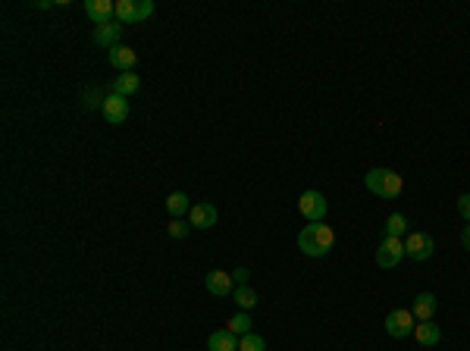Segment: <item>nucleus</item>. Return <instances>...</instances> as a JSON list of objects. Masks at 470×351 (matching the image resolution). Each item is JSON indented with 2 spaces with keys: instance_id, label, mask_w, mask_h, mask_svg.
<instances>
[{
  "instance_id": "17",
  "label": "nucleus",
  "mask_w": 470,
  "mask_h": 351,
  "mask_svg": "<svg viewBox=\"0 0 470 351\" xmlns=\"http://www.w3.org/2000/svg\"><path fill=\"white\" fill-rule=\"evenodd\" d=\"M138 88H141V79H138L135 73H119L113 79V95H119V97L138 95Z\"/></svg>"
},
{
  "instance_id": "10",
  "label": "nucleus",
  "mask_w": 470,
  "mask_h": 351,
  "mask_svg": "<svg viewBox=\"0 0 470 351\" xmlns=\"http://www.w3.org/2000/svg\"><path fill=\"white\" fill-rule=\"evenodd\" d=\"M104 120L110 126H123L129 120V101L119 95H107V104H104Z\"/></svg>"
},
{
  "instance_id": "27",
  "label": "nucleus",
  "mask_w": 470,
  "mask_h": 351,
  "mask_svg": "<svg viewBox=\"0 0 470 351\" xmlns=\"http://www.w3.org/2000/svg\"><path fill=\"white\" fill-rule=\"evenodd\" d=\"M461 245H464V248L470 251V223L464 226V232H461Z\"/></svg>"
},
{
  "instance_id": "25",
  "label": "nucleus",
  "mask_w": 470,
  "mask_h": 351,
  "mask_svg": "<svg viewBox=\"0 0 470 351\" xmlns=\"http://www.w3.org/2000/svg\"><path fill=\"white\" fill-rule=\"evenodd\" d=\"M458 214H461L464 220L470 223V195H461V198H458Z\"/></svg>"
},
{
  "instance_id": "20",
  "label": "nucleus",
  "mask_w": 470,
  "mask_h": 351,
  "mask_svg": "<svg viewBox=\"0 0 470 351\" xmlns=\"http://www.w3.org/2000/svg\"><path fill=\"white\" fill-rule=\"evenodd\" d=\"M232 298H235V304H239L242 311H251L254 304H257V292L248 289V285H235V289H232Z\"/></svg>"
},
{
  "instance_id": "14",
  "label": "nucleus",
  "mask_w": 470,
  "mask_h": 351,
  "mask_svg": "<svg viewBox=\"0 0 470 351\" xmlns=\"http://www.w3.org/2000/svg\"><path fill=\"white\" fill-rule=\"evenodd\" d=\"M414 339L423 345V348H433V345L442 342V330H439L433 320H423V323L414 326Z\"/></svg>"
},
{
  "instance_id": "2",
  "label": "nucleus",
  "mask_w": 470,
  "mask_h": 351,
  "mask_svg": "<svg viewBox=\"0 0 470 351\" xmlns=\"http://www.w3.org/2000/svg\"><path fill=\"white\" fill-rule=\"evenodd\" d=\"M364 185H367L370 195H376V198H398L404 189V179L395 173V169L380 167V169H370V173L364 176Z\"/></svg>"
},
{
  "instance_id": "24",
  "label": "nucleus",
  "mask_w": 470,
  "mask_h": 351,
  "mask_svg": "<svg viewBox=\"0 0 470 351\" xmlns=\"http://www.w3.org/2000/svg\"><path fill=\"white\" fill-rule=\"evenodd\" d=\"M188 229H191V223H185V220H173V223L166 226V232H170V238H179V242H182V238L188 236Z\"/></svg>"
},
{
  "instance_id": "12",
  "label": "nucleus",
  "mask_w": 470,
  "mask_h": 351,
  "mask_svg": "<svg viewBox=\"0 0 470 351\" xmlns=\"http://www.w3.org/2000/svg\"><path fill=\"white\" fill-rule=\"evenodd\" d=\"M207 292H210L213 298H226L232 295V289H235V283H232V273H223V270H210L204 279Z\"/></svg>"
},
{
  "instance_id": "8",
  "label": "nucleus",
  "mask_w": 470,
  "mask_h": 351,
  "mask_svg": "<svg viewBox=\"0 0 470 351\" xmlns=\"http://www.w3.org/2000/svg\"><path fill=\"white\" fill-rule=\"evenodd\" d=\"M217 220H219V210L213 207L210 201L195 204V207L188 210V223L195 226V229H210V226H217Z\"/></svg>"
},
{
  "instance_id": "19",
  "label": "nucleus",
  "mask_w": 470,
  "mask_h": 351,
  "mask_svg": "<svg viewBox=\"0 0 470 351\" xmlns=\"http://www.w3.org/2000/svg\"><path fill=\"white\" fill-rule=\"evenodd\" d=\"M251 317H248V311H242V314H235V317H229L226 320V330L232 332V336H248V332H251Z\"/></svg>"
},
{
  "instance_id": "15",
  "label": "nucleus",
  "mask_w": 470,
  "mask_h": 351,
  "mask_svg": "<svg viewBox=\"0 0 470 351\" xmlns=\"http://www.w3.org/2000/svg\"><path fill=\"white\" fill-rule=\"evenodd\" d=\"M135 60H138V54L132 48H126V44H119V48L110 50V66L119 69V73H132Z\"/></svg>"
},
{
  "instance_id": "21",
  "label": "nucleus",
  "mask_w": 470,
  "mask_h": 351,
  "mask_svg": "<svg viewBox=\"0 0 470 351\" xmlns=\"http://www.w3.org/2000/svg\"><path fill=\"white\" fill-rule=\"evenodd\" d=\"M404 232H408V216H404V214H389V220H386V236L402 238Z\"/></svg>"
},
{
  "instance_id": "23",
  "label": "nucleus",
  "mask_w": 470,
  "mask_h": 351,
  "mask_svg": "<svg viewBox=\"0 0 470 351\" xmlns=\"http://www.w3.org/2000/svg\"><path fill=\"white\" fill-rule=\"evenodd\" d=\"M239 351H266V339L257 336V332H248V336L239 339Z\"/></svg>"
},
{
  "instance_id": "7",
  "label": "nucleus",
  "mask_w": 470,
  "mask_h": 351,
  "mask_svg": "<svg viewBox=\"0 0 470 351\" xmlns=\"http://www.w3.org/2000/svg\"><path fill=\"white\" fill-rule=\"evenodd\" d=\"M402 260H404V242L402 238L386 236L380 242V248H376V263H380L382 270H395Z\"/></svg>"
},
{
  "instance_id": "11",
  "label": "nucleus",
  "mask_w": 470,
  "mask_h": 351,
  "mask_svg": "<svg viewBox=\"0 0 470 351\" xmlns=\"http://www.w3.org/2000/svg\"><path fill=\"white\" fill-rule=\"evenodd\" d=\"M123 22H110V26H95V44L97 48H119V38H123Z\"/></svg>"
},
{
  "instance_id": "5",
  "label": "nucleus",
  "mask_w": 470,
  "mask_h": 351,
  "mask_svg": "<svg viewBox=\"0 0 470 351\" xmlns=\"http://www.w3.org/2000/svg\"><path fill=\"white\" fill-rule=\"evenodd\" d=\"M433 251H436L433 236H427V232H408V238H404V257L423 263V260L433 257Z\"/></svg>"
},
{
  "instance_id": "9",
  "label": "nucleus",
  "mask_w": 470,
  "mask_h": 351,
  "mask_svg": "<svg viewBox=\"0 0 470 351\" xmlns=\"http://www.w3.org/2000/svg\"><path fill=\"white\" fill-rule=\"evenodd\" d=\"M85 13L95 19V26H110L116 22V3L113 0H85Z\"/></svg>"
},
{
  "instance_id": "18",
  "label": "nucleus",
  "mask_w": 470,
  "mask_h": 351,
  "mask_svg": "<svg viewBox=\"0 0 470 351\" xmlns=\"http://www.w3.org/2000/svg\"><path fill=\"white\" fill-rule=\"evenodd\" d=\"M191 207H195V204L188 201V195H185V191H173V195L166 198V210H170V214H173V220H179V216H185Z\"/></svg>"
},
{
  "instance_id": "4",
  "label": "nucleus",
  "mask_w": 470,
  "mask_h": 351,
  "mask_svg": "<svg viewBox=\"0 0 470 351\" xmlns=\"http://www.w3.org/2000/svg\"><path fill=\"white\" fill-rule=\"evenodd\" d=\"M414 326H417V317L408 311V307H395V311L386 314V332L392 339H408L414 336Z\"/></svg>"
},
{
  "instance_id": "22",
  "label": "nucleus",
  "mask_w": 470,
  "mask_h": 351,
  "mask_svg": "<svg viewBox=\"0 0 470 351\" xmlns=\"http://www.w3.org/2000/svg\"><path fill=\"white\" fill-rule=\"evenodd\" d=\"M82 104H85L88 110H95V107H101V110H104V104H107V95H104V91H101L97 85H95V88H85Z\"/></svg>"
},
{
  "instance_id": "1",
  "label": "nucleus",
  "mask_w": 470,
  "mask_h": 351,
  "mask_svg": "<svg viewBox=\"0 0 470 351\" xmlns=\"http://www.w3.org/2000/svg\"><path fill=\"white\" fill-rule=\"evenodd\" d=\"M335 245V232L323 223H307L298 232V251L307 257H326Z\"/></svg>"
},
{
  "instance_id": "16",
  "label": "nucleus",
  "mask_w": 470,
  "mask_h": 351,
  "mask_svg": "<svg viewBox=\"0 0 470 351\" xmlns=\"http://www.w3.org/2000/svg\"><path fill=\"white\" fill-rule=\"evenodd\" d=\"M207 351H239V336H232L229 330H217L207 339Z\"/></svg>"
},
{
  "instance_id": "13",
  "label": "nucleus",
  "mask_w": 470,
  "mask_h": 351,
  "mask_svg": "<svg viewBox=\"0 0 470 351\" xmlns=\"http://www.w3.org/2000/svg\"><path fill=\"white\" fill-rule=\"evenodd\" d=\"M439 301L433 292H420V295L414 298V307H411V314L417 317V323H423V320H433V314H436Z\"/></svg>"
},
{
  "instance_id": "26",
  "label": "nucleus",
  "mask_w": 470,
  "mask_h": 351,
  "mask_svg": "<svg viewBox=\"0 0 470 351\" xmlns=\"http://www.w3.org/2000/svg\"><path fill=\"white\" fill-rule=\"evenodd\" d=\"M232 283H235V285H248V270H245V267H239V270L232 273Z\"/></svg>"
},
{
  "instance_id": "6",
  "label": "nucleus",
  "mask_w": 470,
  "mask_h": 351,
  "mask_svg": "<svg viewBox=\"0 0 470 351\" xmlns=\"http://www.w3.org/2000/svg\"><path fill=\"white\" fill-rule=\"evenodd\" d=\"M298 214L304 216L307 223H323V216H326V198L317 189L304 191V195L298 198Z\"/></svg>"
},
{
  "instance_id": "3",
  "label": "nucleus",
  "mask_w": 470,
  "mask_h": 351,
  "mask_svg": "<svg viewBox=\"0 0 470 351\" xmlns=\"http://www.w3.org/2000/svg\"><path fill=\"white\" fill-rule=\"evenodd\" d=\"M148 16H154V0H119L116 3V22H123V26L144 22Z\"/></svg>"
}]
</instances>
